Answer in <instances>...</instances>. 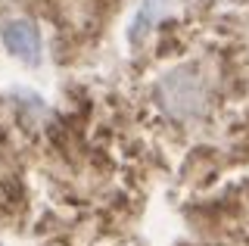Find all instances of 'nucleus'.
I'll return each instance as SVG.
<instances>
[{
	"mask_svg": "<svg viewBox=\"0 0 249 246\" xmlns=\"http://www.w3.org/2000/svg\"><path fill=\"white\" fill-rule=\"evenodd\" d=\"M3 44L13 56H19L22 63L37 66L41 63V53H44V41L41 32L31 19H10L3 22Z\"/></svg>",
	"mask_w": 249,
	"mask_h": 246,
	"instance_id": "nucleus-2",
	"label": "nucleus"
},
{
	"mask_svg": "<svg viewBox=\"0 0 249 246\" xmlns=\"http://www.w3.org/2000/svg\"><path fill=\"white\" fill-rule=\"evenodd\" d=\"M159 97H162V106L178 119H187V115H196L206 109V84L190 69H178L168 78H162Z\"/></svg>",
	"mask_w": 249,
	"mask_h": 246,
	"instance_id": "nucleus-1",
	"label": "nucleus"
}]
</instances>
